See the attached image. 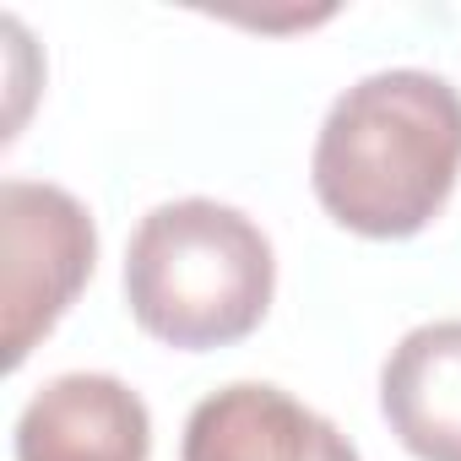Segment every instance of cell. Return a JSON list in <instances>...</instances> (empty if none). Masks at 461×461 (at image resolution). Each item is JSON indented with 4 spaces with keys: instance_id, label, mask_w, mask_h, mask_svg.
<instances>
[{
    "instance_id": "cell-2",
    "label": "cell",
    "mask_w": 461,
    "mask_h": 461,
    "mask_svg": "<svg viewBox=\"0 0 461 461\" xmlns=\"http://www.w3.org/2000/svg\"><path fill=\"white\" fill-rule=\"evenodd\" d=\"M272 240L240 206L206 195L152 206L125 250V304L136 326L185 353L250 337L272 310Z\"/></svg>"
},
{
    "instance_id": "cell-5",
    "label": "cell",
    "mask_w": 461,
    "mask_h": 461,
    "mask_svg": "<svg viewBox=\"0 0 461 461\" xmlns=\"http://www.w3.org/2000/svg\"><path fill=\"white\" fill-rule=\"evenodd\" d=\"M147 402L114 375H60L17 418V461H147Z\"/></svg>"
},
{
    "instance_id": "cell-3",
    "label": "cell",
    "mask_w": 461,
    "mask_h": 461,
    "mask_svg": "<svg viewBox=\"0 0 461 461\" xmlns=\"http://www.w3.org/2000/svg\"><path fill=\"white\" fill-rule=\"evenodd\" d=\"M98 234L93 212L44 179L0 185V348L6 369H23L28 353L60 326L93 277Z\"/></svg>"
},
{
    "instance_id": "cell-1",
    "label": "cell",
    "mask_w": 461,
    "mask_h": 461,
    "mask_svg": "<svg viewBox=\"0 0 461 461\" xmlns=\"http://www.w3.org/2000/svg\"><path fill=\"white\" fill-rule=\"evenodd\" d=\"M461 174V93L434 71H375L353 82L310 158L331 222L364 240H412L439 217Z\"/></svg>"
},
{
    "instance_id": "cell-4",
    "label": "cell",
    "mask_w": 461,
    "mask_h": 461,
    "mask_svg": "<svg viewBox=\"0 0 461 461\" xmlns=\"http://www.w3.org/2000/svg\"><path fill=\"white\" fill-rule=\"evenodd\" d=\"M179 461H358V450L283 385L240 380L195 402Z\"/></svg>"
},
{
    "instance_id": "cell-6",
    "label": "cell",
    "mask_w": 461,
    "mask_h": 461,
    "mask_svg": "<svg viewBox=\"0 0 461 461\" xmlns=\"http://www.w3.org/2000/svg\"><path fill=\"white\" fill-rule=\"evenodd\" d=\"M380 412L418 461H461V321L412 326L391 348Z\"/></svg>"
}]
</instances>
